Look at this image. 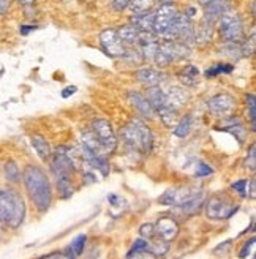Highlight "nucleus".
Instances as JSON below:
<instances>
[{
    "label": "nucleus",
    "mask_w": 256,
    "mask_h": 259,
    "mask_svg": "<svg viewBox=\"0 0 256 259\" xmlns=\"http://www.w3.org/2000/svg\"><path fill=\"white\" fill-rule=\"evenodd\" d=\"M214 172V169L209 166L206 163H198V168L195 171V175L196 177H207V175H211Z\"/></svg>",
    "instance_id": "nucleus-36"
},
{
    "label": "nucleus",
    "mask_w": 256,
    "mask_h": 259,
    "mask_svg": "<svg viewBox=\"0 0 256 259\" xmlns=\"http://www.w3.org/2000/svg\"><path fill=\"white\" fill-rule=\"evenodd\" d=\"M215 32H217V29H215L214 22L207 21V19H201L198 27H195V44L200 46V48H204V46L211 44L214 41Z\"/></svg>",
    "instance_id": "nucleus-14"
},
{
    "label": "nucleus",
    "mask_w": 256,
    "mask_h": 259,
    "mask_svg": "<svg viewBox=\"0 0 256 259\" xmlns=\"http://www.w3.org/2000/svg\"><path fill=\"white\" fill-rule=\"evenodd\" d=\"M207 109L212 115L218 117V119H228L237 109V100L234 95H231L228 92H222L214 95L207 101Z\"/></svg>",
    "instance_id": "nucleus-8"
},
{
    "label": "nucleus",
    "mask_w": 256,
    "mask_h": 259,
    "mask_svg": "<svg viewBox=\"0 0 256 259\" xmlns=\"http://www.w3.org/2000/svg\"><path fill=\"white\" fill-rule=\"evenodd\" d=\"M139 33H141V32H139L133 24H130V22L117 29L119 38H120V41L126 46V48H133V46H138Z\"/></svg>",
    "instance_id": "nucleus-20"
},
{
    "label": "nucleus",
    "mask_w": 256,
    "mask_h": 259,
    "mask_svg": "<svg viewBox=\"0 0 256 259\" xmlns=\"http://www.w3.org/2000/svg\"><path fill=\"white\" fill-rule=\"evenodd\" d=\"M126 259H158V256L152 250H141V251H128Z\"/></svg>",
    "instance_id": "nucleus-35"
},
{
    "label": "nucleus",
    "mask_w": 256,
    "mask_h": 259,
    "mask_svg": "<svg viewBox=\"0 0 256 259\" xmlns=\"http://www.w3.org/2000/svg\"><path fill=\"white\" fill-rule=\"evenodd\" d=\"M16 2L24 8H27V7H33L35 4H37V0H16Z\"/></svg>",
    "instance_id": "nucleus-46"
},
{
    "label": "nucleus",
    "mask_w": 256,
    "mask_h": 259,
    "mask_svg": "<svg viewBox=\"0 0 256 259\" xmlns=\"http://www.w3.org/2000/svg\"><path fill=\"white\" fill-rule=\"evenodd\" d=\"M55 179V186H57V193L62 199H67L73 195V180L72 175H54Z\"/></svg>",
    "instance_id": "nucleus-23"
},
{
    "label": "nucleus",
    "mask_w": 256,
    "mask_h": 259,
    "mask_svg": "<svg viewBox=\"0 0 256 259\" xmlns=\"http://www.w3.org/2000/svg\"><path fill=\"white\" fill-rule=\"evenodd\" d=\"M222 55L234 58V60H239L240 57V44H234V43H223L222 46Z\"/></svg>",
    "instance_id": "nucleus-32"
},
{
    "label": "nucleus",
    "mask_w": 256,
    "mask_h": 259,
    "mask_svg": "<svg viewBox=\"0 0 256 259\" xmlns=\"http://www.w3.org/2000/svg\"><path fill=\"white\" fill-rule=\"evenodd\" d=\"M120 138L126 147L141 152L144 155L150 154V150H152V144H154L152 132L144 123V120L138 119V117H133L130 122L120 128Z\"/></svg>",
    "instance_id": "nucleus-3"
},
{
    "label": "nucleus",
    "mask_w": 256,
    "mask_h": 259,
    "mask_svg": "<svg viewBox=\"0 0 256 259\" xmlns=\"http://www.w3.org/2000/svg\"><path fill=\"white\" fill-rule=\"evenodd\" d=\"M248 186H250V180H247V179L236 180L234 183L231 185L232 190H234L242 198H248Z\"/></svg>",
    "instance_id": "nucleus-33"
},
{
    "label": "nucleus",
    "mask_w": 256,
    "mask_h": 259,
    "mask_svg": "<svg viewBox=\"0 0 256 259\" xmlns=\"http://www.w3.org/2000/svg\"><path fill=\"white\" fill-rule=\"evenodd\" d=\"M176 78L185 87H196L200 84V68L191 63H185L176 73Z\"/></svg>",
    "instance_id": "nucleus-17"
},
{
    "label": "nucleus",
    "mask_w": 256,
    "mask_h": 259,
    "mask_svg": "<svg viewBox=\"0 0 256 259\" xmlns=\"http://www.w3.org/2000/svg\"><path fill=\"white\" fill-rule=\"evenodd\" d=\"M179 15V8L172 2H163L155 10V21L152 32L161 40L165 35L171 30V27L176 22V18Z\"/></svg>",
    "instance_id": "nucleus-6"
},
{
    "label": "nucleus",
    "mask_w": 256,
    "mask_h": 259,
    "mask_svg": "<svg viewBox=\"0 0 256 259\" xmlns=\"http://www.w3.org/2000/svg\"><path fill=\"white\" fill-rule=\"evenodd\" d=\"M154 228H155V237H158L163 242H172L179 235V231H180L179 223L168 215L160 217L154 225Z\"/></svg>",
    "instance_id": "nucleus-11"
},
{
    "label": "nucleus",
    "mask_w": 256,
    "mask_h": 259,
    "mask_svg": "<svg viewBox=\"0 0 256 259\" xmlns=\"http://www.w3.org/2000/svg\"><path fill=\"white\" fill-rule=\"evenodd\" d=\"M7 234H8V228L5 225V221L0 218V242H2L7 237Z\"/></svg>",
    "instance_id": "nucleus-42"
},
{
    "label": "nucleus",
    "mask_w": 256,
    "mask_h": 259,
    "mask_svg": "<svg viewBox=\"0 0 256 259\" xmlns=\"http://www.w3.org/2000/svg\"><path fill=\"white\" fill-rule=\"evenodd\" d=\"M165 97L168 106L174 109H180L182 106L188 104L190 101V93L182 86H169L168 90H165Z\"/></svg>",
    "instance_id": "nucleus-15"
},
{
    "label": "nucleus",
    "mask_w": 256,
    "mask_h": 259,
    "mask_svg": "<svg viewBox=\"0 0 256 259\" xmlns=\"http://www.w3.org/2000/svg\"><path fill=\"white\" fill-rule=\"evenodd\" d=\"M157 115L160 117V120L163 122V125L168 126V128H174L176 123L179 122V109H174L171 106H165L161 111L157 112Z\"/></svg>",
    "instance_id": "nucleus-25"
},
{
    "label": "nucleus",
    "mask_w": 256,
    "mask_h": 259,
    "mask_svg": "<svg viewBox=\"0 0 256 259\" xmlns=\"http://www.w3.org/2000/svg\"><path fill=\"white\" fill-rule=\"evenodd\" d=\"M209 2H211V0H198V4H200L201 7H206Z\"/></svg>",
    "instance_id": "nucleus-47"
},
{
    "label": "nucleus",
    "mask_w": 256,
    "mask_h": 259,
    "mask_svg": "<svg viewBox=\"0 0 256 259\" xmlns=\"http://www.w3.org/2000/svg\"><path fill=\"white\" fill-rule=\"evenodd\" d=\"M144 95H146V98L149 100L150 106L154 108L155 114H157L158 111H161L163 108H165V106H168L166 97H165V90H163L161 86H155V87H149V89H146V93H144Z\"/></svg>",
    "instance_id": "nucleus-19"
},
{
    "label": "nucleus",
    "mask_w": 256,
    "mask_h": 259,
    "mask_svg": "<svg viewBox=\"0 0 256 259\" xmlns=\"http://www.w3.org/2000/svg\"><path fill=\"white\" fill-rule=\"evenodd\" d=\"M254 48H256V35L254 32H251L250 37L240 43V57L242 58L251 57L254 54Z\"/></svg>",
    "instance_id": "nucleus-30"
},
{
    "label": "nucleus",
    "mask_w": 256,
    "mask_h": 259,
    "mask_svg": "<svg viewBox=\"0 0 256 259\" xmlns=\"http://www.w3.org/2000/svg\"><path fill=\"white\" fill-rule=\"evenodd\" d=\"M245 103H247V119L250 122V130L254 132V128H256V97H254V93H247Z\"/></svg>",
    "instance_id": "nucleus-28"
},
{
    "label": "nucleus",
    "mask_w": 256,
    "mask_h": 259,
    "mask_svg": "<svg viewBox=\"0 0 256 259\" xmlns=\"http://www.w3.org/2000/svg\"><path fill=\"white\" fill-rule=\"evenodd\" d=\"M222 130L226 133H231L240 144L245 143V139L248 136V128L243 125V122L240 119H237V117H234V115L228 117V119H223Z\"/></svg>",
    "instance_id": "nucleus-16"
},
{
    "label": "nucleus",
    "mask_w": 256,
    "mask_h": 259,
    "mask_svg": "<svg viewBox=\"0 0 256 259\" xmlns=\"http://www.w3.org/2000/svg\"><path fill=\"white\" fill-rule=\"evenodd\" d=\"M204 8V16L203 19H207L217 24L218 18L222 16L225 11H228L231 7H229V0H211Z\"/></svg>",
    "instance_id": "nucleus-18"
},
{
    "label": "nucleus",
    "mask_w": 256,
    "mask_h": 259,
    "mask_svg": "<svg viewBox=\"0 0 256 259\" xmlns=\"http://www.w3.org/2000/svg\"><path fill=\"white\" fill-rule=\"evenodd\" d=\"M245 169H250L251 172H254L256 169V144L251 143L250 149L247 152V157H245Z\"/></svg>",
    "instance_id": "nucleus-34"
},
{
    "label": "nucleus",
    "mask_w": 256,
    "mask_h": 259,
    "mask_svg": "<svg viewBox=\"0 0 256 259\" xmlns=\"http://www.w3.org/2000/svg\"><path fill=\"white\" fill-rule=\"evenodd\" d=\"M10 5H11V0H0V16L8 13Z\"/></svg>",
    "instance_id": "nucleus-41"
},
{
    "label": "nucleus",
    "mask_w": 256,
    "mask_h": 259,
    "mask_svg": "<svg viewBox=\"0 0 256 259\" xmlns=\"http://www.w3.org/2000/svg\"><path fill=\"white\" fill-rule=\"evenodd\" d=\"M37 29H38L37 26H21V27H19V33H21V35H29L30 32L37 30Z\"/></svg>",
    "instance_id": "nucleus-43"
},
{
    "label": "nucleus",
    "mask_w": 256,
    "mask_h": 259,
    "mask_svg": "<svg viewBox=\"0 0 256 259\" xmlns=\"http://www.w3.org/2000/svg\"><path fill=\"white\" fill-rule=\"evenodd\" d=\"M155 7V0H132L130 2V11L135 15H144V13H149V11H152Z\"/></svg>",
    "instance_id": "nucleus-27"
},
{
    "label": "nucleus",
    "mask_w": 256,
    "mask_h": 259,
    "mask_svg": "<svg viewBox=\"0 0 256 259\" xmlns=\"http://www.w3.org/2000/svg\"><path fill=\"white\" fill-rule=\"evenodd\" d=\"M126 98L130 101V104L135 108V111L143 117V119H147V120H152L157 117L154 108L150 106L149 100L146 98L144 93L138 92V90H130L126 93Z\"/></svg>",
    "instance_id": "nucleus-12"
},
{
    "label": "nucleus",
    "mask_w": 256,
    "mask_h": 259,
    "mask_svg": "<svg viewBox=\"0 0 256 259\" xmlns=\"http://www.w3.org/2000/svg\"><path fill=\"white\" fill-rule=\"evenodd\" d=\"M154 21H155V10L144 15H135L130 19V24H133L139 32H152Z\"/></svg>",
    "instance_id": "nucleus-21"
},
{
    "label": "nucleus",
    "mask_w": 256,
    "mask_h": 259,
    "mask_svg": "<svg viewBox=\"0 0 256 259\" xmlns=\"http://www.w3.org/2000/svg\"><path fill=\"white\" fill-rule=\"evenodd\" d=\"M239 210V204L226 193H215L206 201V215L209 220H229Z\"/></svg>",
    "instance_id": "nucleus-5"
},
{
    "label": "nucleus",
    "mask_w": 256,
    "mask_h": 259,
    "mask_svg": "<svg viewBox=\"0 0 256 259\" xmlns=\"http://www.w3.org/2000/svg\"><path fill=\"white\" fill-rule=\"evenodd\" d=\"M174 27H176V41L188 46L195 44V22L190 16L179 11Z\"/></svg>",
    "instance_id": "nucleus-10"
},
{
    "label": "nucleus",
    "mask_w": 256,
    "mask_h": 259,
    "mask_svg": "<svg viewBox=\"0 0 256 259\" xmlns=\"http://www.w3.org/2000/svg\"><path fill=\"white\" fill-rule=\"evenodd\" d=\"M191 133V115H183L172 128V135L177 138H187Z\"/></svg>",
    "instance_id": "nucleus-26"
},
{
    "label": "nucleus",
    "mask_w": 256,
    "mask_h": 259,
    "mask_svg": "<svg viewBox=\"0 0 256 259\" xmlns=\"http://www.w3.org/2000/svg\"><path fill=\"white\" fill-rule=\"evenodd\" d=\"M76 90H78V89H76L75 86H70V87L63 89V92H62V97H63V98H68L70 95H75Z\"/></svg>",
    "instance_id": "nucleus-44"
},
{
    "label": "nucleus",
    "mask_w": 256,
    "mask_h": 259,
    "mask_svg": "<svg viewBox=\"0 0 256 259\" xmlns=\"http://www.w3.org/2000/svg\"><path fill=\"white\" fill-rule=\"evenodd\" d=\"M163 2H172V0H160V4H163Z\"/></svg>",
    "instance_id": "nucleus-48"
},
{
    "label": "nucleus",
    "mask_w": 256,
    "mask_h": 259,
    "mask_svg": "<svg viewBox=\"0 0 256 259\" xmlns=\"http://www.w3.org/2000/svg\"><path fill=\"white\" fill-rule=\"evenodd\" d=\"M86 242H87V235H86V234H79L78 237L73 239L72 245H70V251H72V254H73L75 257H78V256L83 254V251H84V248H86Z\"/></svg>",
    "instance_id": "nucleus-31"
},
{
    "label": "nucleus",
    "mask_w": 256,
    "mask_h": 259,
    "mask_svg": "<svg viewBox=\"0 0 256 259\" xmlns=\"http://www.w3.org/2000/svg\"><path fill=\"white\" fill-rule=\"evenodd\" d=\"M21 169L15 160H8L4 164V177L8 182V185H18L21 182Z\"/></svg>",
    "instance_id": "nucleus-24"
},
{
    "label": "nucleus",
    "mask_w": 256,
    "mask_h": 259,
    "mask_svg": "<svg viewBox=\"0 0 256 259\" xmlns=\"http://www.w3.org/2000/svg\"><path fill=\"white\" fill-rule=\"evenodd\" d=\"M90 132L94 133L106 155L112 154L115 147H117V136L114 133L112 125L106 119H95L90 125Z\"/></svg>",
    "instance_id": "nucleus-7"
},
{
    "label": "nucleus",
    "mask_w": 256,
    "mask_h": 259,
    "mask_svg": "<svg viewBox=\"0 0 256 259\" xmlns=\"http://www.w3.org/2000/svg\"><path fill=\"white\" fill-rule=\"evenodd\" d=\"M30 144L35 149V152L38 154L41 160H49L51 158V146L48 143V139L41 135H32L30 136Z\"/></svg>",
    "instance_id": "nucleus-22"
},
{
    "label": "nucleus",
    "mask_w": 256,
    "mask_h": 259,
    "mask_svg": "<svg viewBox=\"0 0 256 259\" xmlns=\"http://www.w3.org/2000/svg\"><path fill=\"white\" fill-rule=\"evenodd\" d=\"M38 259H75L72 251H60V253H51V254H44Z\"/></svg>",
    "instance_id": "nucleus-38"
},
{
    "label": "nucleus",
    "mask_w": 256,
    "mask_h": 259,
    "mask_svg": "<svg viewBox=\"0 0 256 259\" xmlns=\"http://www.w3.org/2000/svg\"><path fill=\"white\" fill-rule=\"evenodd\" d=\"M232 70H234V67H232L231 63H218V65H214V67L209 68L204 75L207 79H212V78H217L220 75H229V73H232Z\"/></svg>",
    "instance_id": "nucleus-29"
},
{
    "label": "nucleus",
    "mask_w": 256,
    "mask_h": 259,
    "mask_svg": "<svg viewBox=\"0 0 256 259\" xmlns=\"http://www.w3.org/2000/svg\"><path fill=\"white\" fill-rule=\"evenodd\" d=\"M100 44L109 58H122L125 55L126 46L120 41L117 30L115 29H104L100 33Z\"/></svg>",
    "instance_id": "nucleus-9"
},
{
    "label": "nucleus",
    "mask_w": 256,
    "mask_h": 259,
    "mask_svg": "<svg viewBox=\"0 0 256 259\" xmlns=\"http://www.w3.org/2000/svg\"><path fill=\"white\" fill-rule=\"evenodd\" d=\"M27 215L26 199L13 185L0 186V218L8 229L16 231L22 226Z\"/></svg>",
    "instance_id": "nucleus-2"
},
{
    "label": "nucleus",
    "mask_w": 256,
    "mask_h": 259,
    "mask_svg": "<svg viewBox=\"0 0 256 259\" xmlns=\"http://www.w3.org/2000/svg\"><path fill=\"white\" fill-rule=\"evenodd\" d=\"M135 78L139 84H143L146 89H149V87L161 86V82L165 81L166 75L161 70L154 67H141L135 72Z\"/></svg>",
    "instance_id": "nucleus-13"
},
{
    "label": "nucleus",
    "mask_w": 256,
    "mask_h": 259,
    "mask_svg": "<svg viewBox=\"0 0 256 259\" xmlns=\"http://www.w3.org/2000/svg\"><path fill=\"white\" fill-rule=\"evenodd\" d=\"M248 196L251 198V199H254V195H256V182H254V179H251L250 180V186H248Z\"/></svg>",
    "instance_id": "nucleus-45"
},
{
    "label": "nucleus",
    "mask_w": 256,
    "mask_h": 259,
    "mask_svg": "<svg viewBox=\"0 0 256 259\" xmlns=\"http://www.w3.org/2000/svg\"><path fill=\"white\" fill-rule=\"evenodd\" d=\"M253 243H254V237H251L248 242H245V245L242 246V250L239 251V257L240 259H245L247 256H248V253L251 251V248H253Z\"/></svg>",
    "instance_id": "nucleus-40"
},
{
    "label": "nucleus",
    "mask_w": 256,
    "mask_h": 259,
    "mask_svg": "<svg viewBox=\"0 0 256 259\" xmlns=\"http://www.w3.org/2000/svg\"><path fill=\"white\" fill-rule=\"evenodd\" d=\"M21 182L24 183L26 193L33 207L44 214L52 204V185L43 168L37 164H27L22 171Z\"/></svg>",
    "instance_id": "nucleus-1"
},
{
    "label": "nucleus",
    "mask_w": 256,
    "mask_h": 259,
    "mask_svg": "<svg viewBox=\"0 0 256 259\" xmlns=\"http://www.w3.org/2000/svg\"><path fill=\"white\" fill-rule=\"evenodd\" d=\"M130 2L132 0H112V10L117 11V13H122V11L128 10V7H130Z\"/></svg>",
    "instance_id": "nucleus-39"
},
{
    "label": "nucleus",
    "mask_w": 256,
    "mask_h": 259,
    "mask_svg": "<svg viewBox=\"0 0 256 259\" xmlns=\"http://www.w3.org/2000/svg\"><path fill=\"white\" fill-rule=\"evenodd\" d=\"M139 232H141V237L146 240H150V239L155 237V228H154V225H150V223L143 225L141 229H139Z\"/></svg>",
    "instance_id": "nucleus-37"
},
{
    "label": "nucleus",
    "mask_w": 256,
    "mask_h": 259,
    "mask_svg": "<svg viewBox=\"0 0 256 259\" xmlns=\"http://www.w3.org/2000/svg\"><path fill=\"white\" fill-rule=\"evenodd\" d=\"M215 29L218 30L223 43H234L240 44L245 40V26H243L242 16L234 10H228L218 18Z\"/></svg>",
    "instance_id": "nucleus-4"
}]
</instances>
